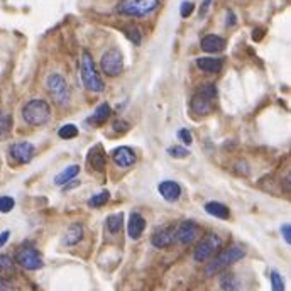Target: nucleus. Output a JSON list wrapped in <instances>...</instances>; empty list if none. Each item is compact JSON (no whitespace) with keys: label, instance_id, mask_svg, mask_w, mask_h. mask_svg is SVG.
<instances>
[{"label":"nucleus","instance_id":"obj_1","mask_svg":"<svg viewBox=\"0 0 291 291\" xmlns=\"http://www.w3.org/2000/svg\"><path fill=\"white\" fill-rule=\"evenodd\" d=\"M215 98H217V87L215 85H203L197 93L192 97L190 109L198 117L210 115L215 110Z\"/></svg>","mask_w":291,"mask_h":291},{"label":"nucleus","instance_id":"obj_2","mask_svg":"<svg viewBox=\"0 0 291 291\" xmlns=\"http://www.w3.org/2000/svg\"><path fill=\"white\" fill-rule=\"evenodd\" d=\"M51 117V107L46 100L42 98H34L29 100L22 109V119L25 124L39 127L44 125Z\"/></svg>","mask_w":291,"mask_h":291},{"label":"nucleus","instance_id":"obj_3","mask_svg":"<svg viewBox=\"0 0 291 291\" xmlns=\"http://www.w3.org/2000/svg\"><path fill=\"white\" fill-rule=\"evenodd\" d=\"M82 80L85 88L90 90V92H103V80L100 76L97 66H95L93 58L88 52H83L82 56Z\"/></svg>","mask_w":291,"mask_h":291},{"label":"nucleus","instance_id":"obj_4","mask_svg":"<svg viewBox=\"0 0 291 291\" xmlns=\"http://www.w3.org/2000/svg\"><path fill=\"white\" fill-rule=\"evenodd\" d=\"M46 88L52 97V100H55L58 105H61V107H66V105L71 102L70 85H68V82L60 75V73H51V75L47 76Z\"/></svg>","mask_w":291,"mask_h":291},{"label":"nucleus","instance_id":"obj_5","mask_svg":"<svg viewBox=\"0 0 291 291\" xmlns=\"http://www.w3.org/2000/svg\"><path fill=\"white\" fill-rule=\"evenodd\" d=\"M160 5V0H122L117 5V12L129 17H146Z\"/></svg>","mask_w":291,"mask_h":291},{"label":"nucleus","instance_id":"obj_6","mask_svg":"<svg viewBox=\"0 0 291 291\" xmlns=\"http://www.w3.org/2000/svg\"><path fill=\"white\" fill-rule=\"evenodd\" d=\"M244 256H246V251L242 249V247L232 246V247H229V249H225L224 252H220L219 256H215V259H211V262H208L205 273H207L208 276H211V274H215V273L222 271V269L229 268L230 264L241 261Z\"/></svg>","mask_w":291,"mask_h":291},{"label":"nucleus","instance_id":"obj_7","mask_svg":"<svg viewBox=\"0 0 291 291\" xmlns=\"http://www.w3.org/2000/svg\"><path fill=\"white\" fill-rule=\"evenodd\" d=\"M222 247V239L217 234H207L198 242L197 249L193 252V259L197 262H205L215 256Z\"/></svg>","mask_w":291,"mask_h":291},{"label":"nucleus","instance_id":"obj_8","mask_svg":"<svg viewBox=\"0 0 291 291\" xmlns=\"http://www.w3.org/2000/svg\"><path fill=\"white\" fill-rule=\"evenodd\" d=\"M100 66L102 71L110 78L119 76L124 70V56L119 49H110L107 52H103L102 60H100Z\"/></svg>","mask_w":291,"mask_h":291},{"label":"nucleus","instance_id":"obj_9","mask_svg":"<svg viewBox=\"0 0 291 291\" xmlns=\"http://www.w3.org/2000/svg\"><path fill=\"white\" fill-rule=\"evenodd\" d=\"M15 259H17V262L22 266L24 269H29V271H38L42 266H44V262H42V257L39 251L36 249L33 246H22L20 249L15 254Z\"/></svg>","mask_w":291,"mask_h":291},{"label":"nucleus","instance_id":"obj_10","mask_svg":"<svg viewBox=\"0 0 291 291\" xmlns=\"http://www.w3.org/2000/svg\"><path fill=\"white\" fill-rule=\"evenodd\" d=\"M174 242H176V227L174 225H166L163 229H157L151 235V244L156 249H166V247L173 246Z\"/></svg>","mask_w":291,"mask_h":291},{"label":"nucleus","instance_id":"obj_11","mask_svg":"<svg viewBox=\"0 0 291 291\" xmlns=\"http://www.w3.org/2000/svg\"><path fill=\"white\" fill-rule=\"evenodd\" d=\"M200 234V227L193 220H184L176 227V241L183 246H190L197 241Z\"/></svg>","mask_w":291,"mask_h":291},{"label":"nucleus","instance_id":"obj_12","mask_svg":"<svg viewBox=\"0 0 291 291\" xmlns=\"http://www.w3.org/2000/svg\"><path fill=\"white\" fill-rule=\"evenodd\" d=\"M34 144H31V142H15V144L10 146V156H12V160H15L17 163H22V165H25V163H29L31 160H33L34 156Z\"/></svg>","mask_w":291,"mask_h":291},{"label":"nucleus","instance_id":"obj_13","mask_svg":"<svg viewBox=\"0 0 291 291\" xmlns=\"http://www.w3.org/2000/svg\"><path fill=\"white\" fill-rule=\"evenodd\" d=\"M136 152L130 149L129 146H120L115 147L112 151V161L119 168H130L136 165Z\"/></svg>","mask_w":291,"mask_h":291},{"label":"nucleus","instance_id":"obj_14","mask_svg":"<svg viewBox=\"0 0 291 291\" xmlns=\"http://www.w3.org/2000/svg\"><path fill=\"white\" fill-rule=\"evenodd\" d=\"M144 229H146V219L139 211H132L129 222H127V234H129V237L134 241L141 239V235L144 234Z\"/></svg>","mask_w":291,"mask_h":291},{"label":"nucleus","instance_id":"obj_15","mask_svg":"<svg viewBox=\"0 0 291 291\" xmlns=\"http://www.w3.org/2000/svg\"><path fill=\"white\" fill-rule=\"evenodd\" d=\"M157 192H160L161 197L169 203L178 202L179 197H181V187H179L176 181H171V179H166V181L160 183Z\"/></svg>","mask_w":291,"mask_h":291},{"label":"nucleus","instance_id":"obj_16","mask_svg":"<svg viewBox=\"0 0 291 291\" xmlns=\"http://www.w3.org/2000/svg\"><path fill=\"white\" fill-rule=\"evenodd\" d=\"M88 165L92 166L95 171H103L107 166V154H105L103 147L100 144H95L92 149L88 151Z\"/></svg>","mask_w":291,"mask_h":291},{"label":"nucleus","instance_id":"obj_17","mask_svg":"<svg viewBox=\"0 0 291 291\" xmlns=\"http://www.w3.org/2000/svg\"><path fill=\"white\" fill-rule=\"evenodd\" d=\"M225 46H227L225 39L220 38V36H215V34H207L202 41H200V47H202V51L211 52V55H215V52H222L225 49Z\"/></svg>","mask_w":291,"mask_h":291},{"label":"nucleus","instance_id":"obj_18","mask_svg":"<svg viewBox=\"0 0 291 291\" xmlns=\"http://www.w3.org/2000/svg\"><path fill=\"white\" fill-rule=\"evenodd\" d=\"M197 66L205 73H219L224 66V60L215 56H203L197 60Z\"/></svg>","mask_w":291,"mask_h":291},{"label":"nucleus","instance_id":"obj_19","mask_svg":"<svg viewBox=\"0 0 291 291\" xmlns=\"http://www.w3.org/2000/svg\"><path fill=\"white\" fill-rule=\"evenodd\" d=\"M82 239H83V225L82 224H71L70 227H68L65 237H63V244L71 247V246H76Z\"/></svg>","mask_w":291,"mask_h":291},{"label":"nucleus","instance_id":"obj_20","mask_svg":"<svg viewBox=\"0 0 291 291\" xmlns=\"http://www.w3.org/2000/svg\"><path fill=\"white\" fill-rule=\"evenodd\" d=\"M205 211H207L208 215L215 217V219H222V220H227L230 217V210L220 202H208L205 205Z\"/></svg>","mask_w":291,"mask_h":291},{"label":"nucleus","instance_id":"obj_21","mask_svg":"<svg viewBox=\"0 0 291 291\" xmlns=\"http://www.w3.org/2000/svg\"><path fill=\"white\" fill-rule=\"evenodd\" d=\"M78 174H80V166L71 165V166H68L66 169H63V171L58 174V176L55 178V183L56 184H66V183L73 181Z\"/></svg>","mask_w":291,"mask_h":291},{"label":"nucleus","instance_id":"obj_22","mask_svg":"<svg viewBox=\"0 0 291 291\" xmlns=\"http://www.w3.org/2000/svg\"><path fill=\"white\" fill-rule=\"evenodd\" d=\"M122 225H124V214H112L107 217V220H105V227H107L109 234H119L120 230H122Z\"/></svg>","mask_w":291,"mask_h":291},{"label":"nucleus","instance_id":"obj_23","mask_svg":"<svg viewBox=\"0 0 291 291\" xmlns=\"http://www.w3.org/2000/svg\"><path fill=\"white\" fill-rule=\"evenodd\" d=\"M220 288L224 291H239L241 283L235 274L225 273V274H222V278H220Z\"/></svg>","mask_w":291,"mask_h":291},{"label":"nucleus","instance_id":"obj_24","mask_svg":"<svg viewBox=\"0 0 291 291\" xmlns=\"http://www.w3.org/2000/svg\"><path fill=\"white\" fill-rule=\"evenodd\" d=\"M110 112H112V110H110V105L107 102L100 103L98 107L95 109V112L92 115V120H93V122H97V124H102L110 117Z\"/></svg>","mask_w":291,"mask_h":291},{"label":"nucleus","instance_id":"obj_25","mask_svg":"<svg viewBox=\"0 0 291 291\" xmlns=\"http://www.w3.org/2000/svg\"><path fill=\"white\" fill-rule=\"evenodd\" d=\"M12 130V117L9 114H0V139L7 137Z\"/></svg>","mask_w":291,"mask_h":291},{"label":"nucleus","instance_id":"obj_26","mask_svg":"<svg viewBox=\"0 0 291 291\" xmlns=\"http://www.w3.org/2000/svg\"><path fill=\"white\" fill-rule=\"evenodd\" d=\"M109 198H110V193L109 192H100L97 195H93L92 198H88V207L98 208V207H102V205L107 203Z\"/></svg>","mask_w":291,"mask_h":291},{"label":"nucleus","instance_id":"obj_27","mask_svg":"<svg viewBox=\"0 0 291 291\" xmlns=\"http://www.w3.org/2000/svg\"><path fill=\"white\" fill-rule=\"evenodd\" d=\"M78 134V127L73 125V124H66L63 125L60 130H58V136L61 137V139H75Z\"/></svg>","mask_w":291,"mask_h":291},{"label":"nucleus","instance_id":"obj_28","mask_svg":"<svg viewBox=\"0 0 291 291\" xmlns=\"http://www.w3.org/2000/svg\"><path fill=\"white\" fill-rule=\"evenodd\" d=\"M166 152L171 157H174V160H184V157L190 156L188 147H183V146H171V147H168Z\"/></svg>","mask_w":291,"mask_h":291},{"label":"nucleus","instance_id":"obj_29","mask_svg":"<svg viewBox=\"0 0 291 291\" xmlns=\"http://www.w3.org/2000/svg\"><path fill=\"white\" fill-rule=\"evenodd\" d=\"M269 279H271V289L273 291H284V279L278 271H271Z\"/></svg>","mask_w":291,"mask_h":291},{"label":"nucleus","instance_id":"obj_30","mask_svg":"<svg viewBox=\"0 0 291 291\" xmlns=\"http://www.w3.org/2000/svg\"><path fill=\"white\" fill-rule=\"evenodd\" d=\"M0 271L4 273H14V261L7 254H0Z\"/></svg>","mask_w":291,"mask_h":291},{"label":"nucleus","instance_id":"obj_31","mask_svg":"<svg viewBox=\"0 0 291 291\" xmlns=\"http://www.w3.org/2000/svg\"><path fill=\"white\" fill-rule=\"evenodd\" d=\"M125 36H127V38H129L132 42H134L136 46L141 44L142 36H141V33H139V29L134 28V25H129V28H125Z\"/></svg>","mask_w":291,"mask_h":291},{"label":"nucleus","instance_id":"obj_32","mask_svg":"<svg viewBox=\"0 0 291 291\" xmlns=\"http://www.w3.org/2000/svg\"><path fill=\"white\" fill-rule=\"evenodd\" d=\"M15 207L12 197H0V214H9Z\"/></svg>","mask_w":291,"mask_h":291},{"label":"nucleus","instance_id":"obj_33","mask_svg":"<svg viewBox=\"0 0 291 291\" xmlns=\"http://www.w3.org/2000/svg\"><path fill=\"white\" fill-rule=\"evenodd\" d=\"M178 139L183 142V146H192V142H193L192 132H190L188 129H179L178 130Z\"/></svg>","mask_w":291,"mask_h":291},{"label":"nucleus","instance_id":"obj_34","mask_svg":"<svg viewBox=\"0 0 291 291\" xmlns=\"http://www.w3.org/2000/svg\"><path fill=\"white\" fill-rule=\"evenodd\" d=\"M193 9H195V5H193V2H183L181 4V7H179V14H181V17H190V15H192V12H193Z\"/></svg>","mask_w":291,"mask_h":291},{"label":"nucleus","instance_id":"obj_35","mask_svg":"<svg viewBox=\"0 0 291 291\" xmlns=\"http://www.w3.org/2000/svg\"><path fill=\"white\" fill-rule=\"evenodd\" d=\"M281 234L284 237V242H286V244L289 246L291 244V225L289 224H284L281 227Z\"/></svg>","mask_w":291,"mask_h":291},{"label":"nucleus","instance_id":"obj_36","mask_svg":"<svg viewBox=\"0 0 291 291\" xmlns=\"http://www.w3.org/2000/svg\"><path fill=\"white\" fill-rule=\"evenodd\" d=\"M210 4H211V0H203V4L200 5V17H205V14H207Z\"/></svg>","mask_w":291,"mask_h":291},{"label":"nucleus","instance_id":"obj_37","mask_svg":"<svg viewBox=\"0 0 291 291\" xmlns=\"http://www.w3.org/2000/svg\"><path fill=\"white\" fill-rule=\"evenodd\" d=\"M9 237H10V232L9 230H4L2 234H0V247L5 246V242L9 241Z\"/></svg>","mask_w":291,"mask_h":291},{"label":"nucleus","instance_id":"obj_38","mask_svg":"<svg viewBox=\"0 0 291 291\" xmlns=\"http://www.w3.org/2000/svg\"><path fill=\"white\" fill-rule=\"evenodd\" d=\"M114 129H115V130H127V129H129V124H125V122H115V124H114Z\"/></svg>","mask_w":291,"mask_h":291},{"label":"nucleus","instance_id":"obj_39","mask_svg":"<svg viewBox=\"0 0 291 291\" xmlns=\"http://www.w3.org/2000/svg\"><path fill=\"white\" fill-rule=\"evenodd\" d=\"M235 24V15L234 12H229L227 14V25H234Z\"/></svg>","mask_w":291,"mask_h":291},{"label":"nucleus","instance_id":"obj_40","mask_svg":"<svg viewBox=\"0 0 291 291\" xmlns=\"http://www.w3.org/2000/svg\"><path fill=\"white\" fill-rule=\"evenodd\" d=\"M262 31H254V34H252V38H254V41H261V38H262Z\"/></svg>","mask_w":291,"mask_h":291},{"label":"nucleus","instance_id":"obj_41","mask_svg":"<svg viewBox=\"0 0 291 291\" xmlns=\"http://www.w3.org/2000/svg\"><path fill=\"white\" fill-rule=\"evenodd\" d=\"M7 279H5L4 276H2V273H0V288H7Z\"/></svg>","mask_w":291,"mask_h":291},{"label":"nucleus","instance_id":"obj_42","mask_svg":"<svg viewBox=\"0 0 291 291\" xmlns=\"http://www.w3.org/2000/svg\"><path fill=\"white\" fill-rule=\"evenodd\" d=\"M0 291H7V289H5V288H0Z\"/></svg>","mask_w":291,"mask_h":291}]
</instances>
